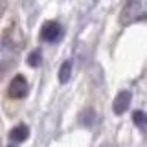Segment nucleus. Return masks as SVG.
Wrapping results in <instances>:
<instances>
[{"label":"nucleus","mask_w":147,"mask_h":147,"mask_svg":"<svg viewBox=\"0 0 147 147\" xmlns=\"http://www.w3.org/2000/svg\"><path fill=\"white\" fill-rule=\"evenodd\" d=\"M142 17H144V11H142L140 0H127L123 9H121V13H119V22L123 26H129Z\"/></svg>","instance_id":"f257e3e1"},{"label":"nucleus","mask_w":147,"mask_h":147,"mask_svg":"<svg viewBox=\"0 0 147 147\" xmlns=\"http://www.w3.org/2000/svg\"><path fill=\"white\" fill-rule=\"evenodd\" d=\"M61 37H63V28L61 24H57L53 20L44 22V26L40 28V39L46 40V42H57Z\"/></svg>","instance_id":"f03ea898"},{"label":"nucleus","mask_w":147,"mask_h":147,"mask_svg":"<svg viewBox=\"0 0 147 147\" xmlns=\"http://www.w3.org/2000/svg\"><path fill=\"white\" fill-rule=\"evenodd\" d=\"M28 90H30V86H28L26 77L24 76H15V79L9 83L7 94H9V98H13V99H22V98H26Z\"/></svg>","instance_id":"7ed1b4c3"},{"label":"nucleus","mask_w":147,"mask_h":147,"mask_svg":"<svg viewBox=\"0 0 147 147\" xmlns=\"http://www.w3.org/2000/svg\"><path fill=\"white\" fill-rule=\"evenodd\" d=\"M131 99H132L131 92H129V90H121V92L116 96L114 103H112L114 112H116V114H123V112L129 109V105H131Z\"/></svg>","instance_id":"20e7f679"},{"label":"nucleus","mask_w":147,"mask_h":147,"mask_svg":"<svg viewBox=\"0 0 147 147\" xmlns=\"http://www.w3.org/2000/svg\"><path fill=\"white\" fill-rule=\"evenodd\" d=\"M30 136V129H28V125H24V123H20V125H17L15 129H11V132H9V138H11V142H24L26 138Z\"/></svg>","instance_id":"39448f33"},{"label":"nucleus","mask_w":147,"mask_h":147,"mask_svg":"<svg viewBox=\"0 0 147 147\" xmlns=\"http://www.w3.org/2000/svg\"><path fill=\"white\" fill-rule=\"evenodd\" d=\"M70 76H72V61H64L59 68V81L64 85L70 81Z\"/></svg>","instance_id":"423d86ee"},{"label":"nucleus","mask_w":147,"mask_h":147,"mask_svg":"<svg viewBox=\"0 0 147 147\" xmlns=\"http://www.w3.org/2000/svg\"><path fill=\"white\" fill-rule=\"evenodd\" d=\"M132 121L136 123V127H140L142 131H147V112L144 110H134L132 112Z\"/></svg>","instance_id":"0eeeda50"},{"label":"nucleus","mask_w":147,"mask_h":147,"mask_svg":"<svg viewBox=\"0 0 147 147\" xmlns=\"http://www.w3.org/2000/svg\"><path fill=\"white\" fill-rule=\"evenodd\" d=\"M94 121H96V112L92 109H86V110H83V112H81V116H79V123H81V125L90 127Z\"/></svg>","instance_id":"6e6552de"},{"label":"nucleus","mask_w":147,"mask_h":147,"mask_svg":"<svg viewBox=\"0 0 147 147\" xmlns=\"http://www.w3.org/2000/svg\"><path fill=\"white\" fill-rule=\"evenodd\" d=\"M40 61H42V55H40L39 50H33V52L28 55V64H30V66H33V68L39 66Z\"/></svg>","instance_id":"1a4fd4ad"},{"label":"nucleus","mask_w":147,"mask_h":147,"mask_svg":"<svg viewBox=\"0 0 147 147\" xmlns=\"http://www.w3.org/2000/svg\"><path fill=\"white\" fill-rule=\"evenodd\" d=\"M9 61H6V63H0V77H4V74L7 72V66H9Z\"/></svg>","instance_id":"9d476101"},{"label":"nucleus","mask_w":147,"mask_h":147,"mask_svg":"<svg viewBox=\"0 0 147 147\" xmlns=\"http://www.w3.org/2000/svg\"><path fill=\"white\" fill-rule=\"evenodd\" d=\"M101 147H114V145H110V144H105V145H101Z\"/></svg>","instance_id":"9b49d317"},{"label":"nucleus","mask_w":147,"mask_h":147,"mask_svg":"<svg viewBox=\"0 0 147 147\" xmlns=\"http://www.w3.org/2000/svg\"><path fill=\"white\" fill-rule=\"evenodd\" d=\"M9 147H17V145H15V144H11V145H9Z\"/></svg>","instance_id":"f8f14e48"}]
</instances>
